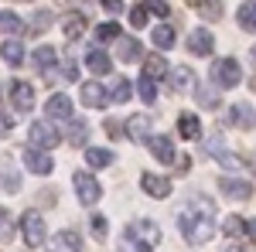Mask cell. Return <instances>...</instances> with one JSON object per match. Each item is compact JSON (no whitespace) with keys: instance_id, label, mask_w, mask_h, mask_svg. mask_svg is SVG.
<instances>
[{"instance_id":"obj_1","label":"cell","mask_w":256,"mask_h":252,"mask_svg":"<svg viewBox=\"0 0 256 252\" xmlns=\"http://www.w3.org/2000/svg\"><path fill=\"white\" fill-rule=\"evenodd\" d=\"M178 225H181L184 242H192V246L208 242L216 232V205L205 201V198H192V205L178 215Z\"/></svg>"},{"instance_id":"obj_2","label":"cell","mask_w":256,"mask_h":252,"mask_svg":"<svg viewBox=\"0 0 256 252\" xmlns=\"http://www.w3.org/2000/svg\"><path fill=\"white\" fill-rule=\"evenodd\" d=\"M160 242V232L154 222H147V218H140L134 225H126V235H123V246L126 249H154Z\"/></svg>"},{"instance_id":"obj_3","label":"cell","mask_w":256,"mask_h":252,"mask_svg":"<svg viewBox=\"0 0 256 252\" xmlns=\"http://www.w3.org/2000/svg\"><path fill=\"white\" fill-rule=\"evenodd\" d=\"M20 229H24V242L31 246V249H41L44 242H48V232H44V218L38 212H28L20 218Z\"/></svg>"},{"instance_id":"obj_4","label":"cell","mask_w":256,"mask_h":252,"mask_svg":"<svg viewBox=\"0 0 256 252\" xmlns=\"http://www.w3.org/2000/svg\"><path fill=\"white\" fill-rule=\"evenodd\" d=\"M212 78H216L222 89H232V85H239V78H242V68H239L236 58H218V61H212Z\"/></svg>"},{"instance_id":"obj_5","label":"cell","mask_w":256,"mask_h":252,"mask_svg":"<svg viewBox=\"0 0 256 252\" xmlns=\"http://www.w3.org/2000/svg\"><path fill=\"white\" fill-rule=\"evenodd\" d=\"M72 188H76V194H79L82 205H96L99 194H102L99 181L92 174H86V171H76V174H72Z\"/></svg>"},{"instance_id":"obj_6","label":"cell","mask_w":256,"mask_h":252,"mask_svg":"<svg viewBox=\"0 0 256 252\" xmlns=\"http://www.w3.org/2000/svg\"><path fill=\"white\" fill-rule=\"evenodd\" d=\"M24 167L31 171V174H52L55 171V160H52V154L44 150V147H28L24 150Z\"/></svg>"},{"instance_id":"obj_7","label":"cell","mask_w":256,"mask_h":252,"mask_svg":"<svg viewBox=\"0 0 256 252\" xmlns=\"http://www.w3.org/2000/svg\"><path fill=\"white\" fill-rule=\"evenodd\" d=\"M218 191L229 194L232 201H250V198H253V184H250V181H239V177L222 174L218 177Z\"/></svg>"},{"instance_id":"obj_8","label":"cell","mask_w":256,"mask_h":252,"mask_svg":"<svg viewBox=\"0 0 256 252\" xmlns=\"http://www.w3.org/2000/svg\"><path fill=\"white\" fill-rule=\"evenodd\" d=\"M31 143L52 150V147H58V130H55L52 123H44V119H34V123H31Z\"/></svg>"},{"instance_id":"obj_9","label":"cell","mask_w":256,"mask_h":252,"mask_svg":"<svg viewBox=\"0 0 256 252\" xmlns=\"http://www.w3.org/2000/svg\"><path fill=\"white\" fill-rule=\"evenodd\" d=\"M79 99H82V106H89V109H106V106L113 102V96H106V89H102L99 82H86Z\"/></svg>"},{"instance_id":"obj_10","label":"cell","mask_w":256,"mask_h":252,"mask_svg":"<svg viewBox=\"0 0 256 252\" xmlns=\"http://www.w3.org/2000/svg\"><path fill=\"white\" fill-rule=\"evenodd\" d=\"M126 136H130L134 143H144V140L150 136V116H147V113L126 116Z\"/></svg>"},{"instance_id":"obj_11","label":"cell","mask_w":256,"mask_h":252,"mask_svg":"<svg viewBox=\"0 0 256 252\" xmlns=\"http://www.w3.org/2000/svg\"><path fill=\"white\" fill-rule=\"evenodd\" d=\"M140 188L150 194V198H168L171 194V181L164 174H144L140 177Z\"/></svg>"},{"instance_id":"obj_12","label":"cell","mask_w":256,"mask_h":252,"mask_svg":"<svg viewBox=\"0 0 256 252\" xmlns=\"http://www.w3.org/2000/svg\"><path fill=\"white\" fill-rule=\"evenodd\" d=\"M212 48H216V38L205 31V27H198L188 34V51L192 55H212Z\"/></svg>"},{"instance_id":"obj_13","label":"cell","mask_w":256,"mask_h":252,"mask_svg":"<svg viewBox=\"0 0 256 252\" xmlns=\"http://www.w3.org/2000/svg\"><path fill=\"white\" fill-rule=\"evenodd\" d=\"M10 99H14V109L31 113V106H34V89H31L28 82H14V85H10Z\"/></svg>"},{"instance_id":"obj_14","label":"cell","mask_w":256,"mask_h":252,"mask_svg":"<svg viewBox=\"0 0 256 252\" xmlns=\"http://www.w3.org/2000/svg\"><path fill=\"white\" fill-rule=\"evenodd\" d=\"M44 113H48V119H72V99L68 96H52L48 99V106H44Z\"/></svg>"},{"instance_id":"obj_15","label":"cell","mask_w":256,"mask_h":252,"mask_svg":"<svg viewBox=\"0 0 256 252\" xmlns=\"http://www.w3.org/2000/svg\"><path fill=\"white\" fill-rule=\"evenodd\" d=\"M171 89H174V92H192V89H195V72H192L188 65L171 68Z\"/></svg>"},{"instance_id":"obj_16","label":"cell","mask_w":256,"mask_h":252,"mask_svg":"<svg viewBox=\"0 0 256 252\" xmlns=\"http://www.w3.org/2000/svg\"><path fill=\"white\" fill-rule=\"evenodd\" d=\"M208 154L216 157V160H218V164H222V167H229V171H236L239 164H242V157L229 154V150H226V143H222V140H208Z\"/></svg>"},{"instance_id":"obj_17","label":"cell","mask_w":256,"mask_h":252,"mask_svg":"<svg viewBox=\"0 0 256 252\" xmlns=\"http://www.w3.org/2000/svg\"><path fill=\"white\" fill-rule=\"evenodd\" d=\"M31 61H34V68H38V72H52V68H55V61H58V51H55L52 44H41V48H34Z\"/></svg>"},{"instance_id":"obj_18","label":"cell","mask_w":256,"mask_h":252,"mask_svg":"<svg viewBox=\"0 0 256 252\" xmlns=\"http://www.w3.org/2000/svg\"><path fill=\"white\" fill-rule=\"evenodd\" d=\"M229 116H232V123H236L239 130H253V126H256V113H253L250 102H236Z\"/></svg>"},{"instance_id":"obj_19","label":"cell","mask_w":256,"mask_h":252,"mask_svg":"<svg viewBox=\"0 0 256 252\" xmlns=\"http://www.w3.org/2000/svg\"><path fill=\"white\" fill-rule=\"evenodd\" d=\"M150 154L158 157L160 164H174V143H171V136H154L150 140Z\"/></svg>"},{"instance_id":"obj_20","label":"cell","mask_w":256,"mask_h":252,"mask_svg":"<svg viewBox=\"0 0 256 252\" xmlns=\"http://www.w3.org/2000/svg\"><path fill=\"white\" fill-rule=\"evenodd\" d=\"M178 133L184 136V140L202 136V119H198L195 113H181V116H178Z\"/></svg>"},{"instance_id":"obj_21","label":"cell","mask_w":256,"mask_h":252,"mask_svg":"<svg viewBox=\"0 0 256 252\" xmlns=\"http://www.w3.org/2000/svg\"><path fill=\"white\" fill-rule=\"evenodd\" d=\"M86 65L96 72V75H110V68H113V61H110V55L106 51H99V48H92V51H86Z\"/></svg>"},{"instance_id":"obj_22","label":"cell","mask_w":256,"mask_h":252,"mask_svg":"<svg viewBox=\"0 0 256 252\" xmlns=\"http://www.w3.org/2000/svg\"><path fill=\"white\" fill-rule=\"evenodd\" d=\"M116 55H120V61H140L144 48H140V41H137V38H120Z\"/></svg>"},{"instance_id":"obj_23","label":"cell","mask_w":256,"mask_h":252,"mask_svg":"<svg viewBox=\"0 0 256 252\" xmlns=\"http://www.w3.org/2000/svg\"><path fill=\"white\" fill-rule=\"evenodd\" d=\"M144 75H150V78H164V75H171V68H168V61L160 58V55H150V58L144 61Z\"/></svg>"},{"instance_id":"obj_24","label":"cell","mask_w":256,"mask_h":252,"mask_svg":"<svg viewBox=\"0 0 256 252\" xmlns=\"http://www.w3.org/2000/svg\"><path fill=\"white\" fill-rule=\"evenodd\" d=\"M239 27L256 31V0H242L239 3Z\"/></svg>"},{"instance_id":"obj_25","label":"cell","mask_w":256,"mask_h":252,"mask_svg":"<svg viewBox=\"0 0 256 252\" xmlns=\"http://www.w3.org/2000/svg\"><path fill=\"white\" fill-rule=\"evenodd\" d=\"M0 55L10 61V65H20V61H24V44H20V41H4V44H0Z\"/></svg>"},{"instance_id":"obj_26","label":"cell","mask_w":256,"mask_h":252,"mask_svg":"<svg viewBox=\"0 0 256 252\" xmlns=\"http://www.w3.org/2000/svg\"><path fill=\"white\" fill-rule=\"evenodd\" d=\"M86 160H89L92 167H110V164H113V150H99V147H89V150H86Z\"/></svg>"},{"instance_id":"obj_27","label":"cell","mask_w":256,"mask_h":252,"mask_svg":"<svg viewBox=\"0 0 256 252\" xmlns=\"http://www.w3.org/2000/svg\"><path fill=\"white\" fill-rule=\"evenodd\" d=\"M137 92H140V99H144L147 106H154V102H158V85H154V78H150V75H144V78H140Z\"/></svg>"},{"instance_id":"obj_28","label":"cell","mask_w":256,"mask_h":252,"mask_svg":"<svg viewBox=\"0 0 256 252\" xmlns=\"http://www.w3.org/2000/svg\"><path fill=\"white\" fill-rule=\"evenodd\" d=\"M52 24H55V14H52V10H38V14L31 17V24H28V27H31L34 34H41V31H48Z\"/></svg>"},{"instance_id":"obj_29","label":"cell","mask_w":256,"mask_h":252,"mask_svg":"<svg viewBox=\"0 0 256 252\" xmlns=\"http://www.w3.org/2000/svg\"><path fill=\"white\" fill-rule=\"evenodd\" d=\"M154 44H158L160 51H168V48H174V31H171L168 24H160L158 31H154Z\"/></svg>"},{"instance_id":"obj_30","label":"cell","mask_w":256,"mask_h":252,"mask_svg":"<svg viewBox=\"0 0 256 252\" xmlns=\"http://www.w3.org/2000/svg\"><path fill=\"white\" fill-rule=\"evenodd\" d=\"M110 96H113V102H126V99L134 96V85H130L126 78H116L113 89H110Z\"/></svg>"},{"instance_id":"obj_31","label":"cell","mask_w":256,"mask_h":252,"mask_svg":"<svg viewBox=\"0 0 256 252\" xmlns=\"http://www.w3.org/2000/svg\"><path fill=\"white\" fill-rule=\"evenodd\" d=\"M198 14L205 20H218L222 17V3H218V0H202V3H198Z\"/></svg>"},{"instance_id":"obj_32","label":"cell","mask_w":256,"mask_h":252,"mask_svg":"<svg viewBox=\"0 0 256 252\" xmlns=\"http://www.w3.org/2000/svg\"><path fill=\"white\" fill-rule=\"evenodd\" d=\"M82 31H86V14H72V17H65V34H68V38H79Z\"/></svg>"},{"instance_id":"obj_33","label":"cell","mask_w":256,"mask_h":252,"mask_svg":"<svg viewBox=\"0 0 256 252\" xmlns=\"http://www.w3.org/2000/svg\"><path fill=\"white\" fill-rule=\"evenodd\" d=\"M195 102L202 106V109H216V106H218V92H212V89L205 85V89H198V92H195Z\"/></svg>"},{"instance_id":"obj_34","label":"cell","mask_w":256,"mask_h":252,"mask_svg":"<svg viewBox=\"0 0 256 252\" xmlns=\"http://www.w3.org/2000/svg\"><path fill=\"white\" fill-rule=\"evenodd\" d=\"M20 27L24 24H20L18 14H0V34H18Z\"/></svg>"},{"instance_id":"obj_35","label":"cell","mask_w":256,"mask_h":252,"mask_svg":"<svg viewBox=\"0 0 256 252\" xmlns=\"http://www.w3.org/2000/svg\"><path fill=\"white\" fill-rule=\"evenodd\" d=\"M222 232L236 239V235H242V232H246V222H242L239 215H229V218H226V225H222Z\"/></svg>"},{"instance_id":"obj_36","label":"cell","mask_w":256,"mask_h":252,"mask_svg":"<svg viewBox=\"0 0 256 252\" xmlns=\"http://www.w3.org/2000/svg\"><path fill=\"white\" fill-rule=\"evenodd\" d=\"M55 246H62V249H82V235L79 232H62L55 239Z\"/></svg>"},{"instance_id":"obj_37","label":"cell","mask_w":256,"mask_h":252,"mask_svg":"<svg viewBox=\"0 0 256 252\" xmlns=\"http://www.w3.org/2000/svg\"><path fill=\"white\" fill-rule=\"evenodd\" d=\"M96 38L99 41H116L120 38V24H113V20H110V24H99V27H96Z\"/></svg>"},{"instance_id":"obj_38","label":"cell","mask_w":256,"mask_h":252,"mask_svg":"<svg viewBox=\"0 0 256 252\" xmlns=\"http://www.w3.org/2000/svg\"><path fill=\"white\" fill-rule=\"evenodd\" d=\"M86 136H89L86 123H76V126H72V133H68V140H72L76 147H86Z\"/></svg>"},{"instance_id":"obj_39","label":"cell","mask_w":256,"mask_h":252,"mask_svg":"<svg viewBox=\"0 0 256 252\" xmlns=\"http://www.w3.org/2000/svg\"><path fill=\"white\" fill-rule=\"evenodd\" d=\"M147 14H150L147 7H130V24H134V27H144V24H147Z\"/></svg>"},{"instance_id":"obj_40","label":"cell","mask_w":256,"mask_h":252,"mask_svg":"<svg viewBox=\"0 0 256 252\" xmlns=\"http://www.w3.org/2000/svg\"><path fill=\"white\" fill-rule=\"evenodd\" d=\"M106 232H110V222L102 215H92V235L96 239H106Z\"/></svg>"},{"instance_id":"obj_41","label":"cell","mask_w":256,"mask_h":252,"mask_svg":"<svg viewBox=\"0 0 256 252\" xmlns=\"http://www.w3.org/2000/svg\"><path fill=\"white\" fill-rule=\"evenodd\" d=\"M14 239V225H10V218L0 212V242H10Z\"/></svg>"},{"instance_id":"obj_42","label":"cell","mask_w":256,"mask_h":252,"mask_svg":"<svg viewBox=\"0 0 256 252\" xmlns=\"http://www.w3.org/2000/svg\"><path fill=\"white\" fill-rule=\"evenodd\" d=\"M147 10H150V14H158V17H164V14H168V0H150V3H147Z\"/></svg>"},{"instance_id":"obj_43","label":"cell","mask_w":256,"mask_h":252,"mask_svg":"<svg viewBox=\"0 0 256 252\" xmlns=\"http://www.w3.org/2000/svg\"><path fill=\"white\" fill-rule=\"evenodd\" d=\"M123 130H126V126H120V119H106V133L113 136V140H116V136L123 133Z\"/></svg>"},{"instance_id":"obj_44","label":"cell","mask_w":256,"mask_h":252,"mask_svg":"<svg viewBox=\"0 0 256 252\" xmlns=\"http://www.w3.org/2000/svg\"><path fill=\"white\" fill-rule=\"evenodd\" d=\"M174 164H178V171H188L192 167V157L184 154V157H174Z\"/></svg>"},{"instance_id":"obj_45","label":"cell","mask_w":256,"mask_h":252,"mask_svg":"<svg viewBox=\"0 0 256 252\" xmlns=\"http://www.w3.org/2000/svg\"><path fill=\"white\" fill-rule=\"evenodd\" d=\"M102 3H106V10H113V14L123 10V3H120V0H102Z\"/></svg>"},{"instance_id":"obj_46","label":"cell","mask_w":256,"mask_h":252,"mask_svg":"<svg viewBox=\"0 0 256 252\" xmlns=\"http://www.w3.org/2000/svg\"><path fill=\"white\" fill-rule=\"evenodd\" d=\"M246 235H250V239L256 242V222H246Z\"/></svg>"},{"instance_id":"obj_47","label":"cell","mask_w":256,"mask_h":252,"mask_svg":"<svg viewBox=\"0 0 256 252\" xmlns=\"http://www.w3.org/2000/svg\"><path fill=\"white\" fill-rule=\"evenodd\" d=\"M242 160H246V164L253 167V174H256V154H246V157H242Z\"/></svg>"},{"instance_id":"obj_48","label":"cell","mask_w":256,"mask_h":252,"mask_svg":"<svg viewBox=\"0 0 256 252\" xmlns=\"http://www.w3.org/2000/svg\"><path fill=\"white\" fill-rule=\"evenodd\" d=\"M188 3H192V7H198V3H202V0H188Z\"/></svg>"},{"instance_id":"obj_49","label":"cell","mask_w":256,"mask_h":252,"mask_svg":"<svg viewBox=\"0 0 256 252\" xmlns=\"http://www.w3.org/2000/svg\"><path fill=\"white\" fill-rule=\"evenodd\" d=\"M253 65H256V48H253Z\"/></svg>"},{"instance_id":"obj_50","label":"cell","mask_w":256,"mask_h":252,"mask_svg":"<svg viewBox=\"0 0 256 252\" xmlns=\"http://www.w3.org/2000/svg\"><path fill=\"white\" fill-rule=\"evenodd\" d=\"M253 89H256V78H253Z\"/></svg>"}]
</instances>
